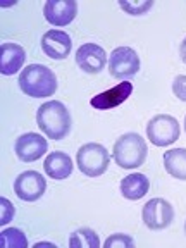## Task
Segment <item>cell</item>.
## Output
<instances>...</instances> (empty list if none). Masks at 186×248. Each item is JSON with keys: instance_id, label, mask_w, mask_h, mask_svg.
<instances>
[{"instance_id": "cell-12", "label": "cell", "mask_w": 186, "mask_h": 248, "mask_svg": "<svg viewBox=\"0 0 186 248\" xmlns=\"http://www.w3.org/2000/svg\"><path fill=\"white\" fill-rule=\"evenodd\" d=\"M45 19L54 26H67L78 14V4L74 0H48L43 5Z\"/></svg>"}, {"instance_id": "cell-19", "label": "cell", "mask_w": 186, "mask_h": 248, "mask_svg": "<svg viewBox=\"0 0 186 248\" xmlns=\"http://www.w3.org/2000/svg\"><path fill=\"white\" fill-rule=\"evenodd\" d=\"M0 245L5 248H26L28 238L21 229L7 228L0 232Z\"/></svg>"}, {"instance_id": "cell-24", "label": "cell", "mask_w": 186, "mask_h": 248, "mask_svg": "<svg viewBox=\"0 0 186 248\" xmlns=\"http://www.w3.org/2000/svg\"><path fill=\"white\" fill-rule=\"evenodd\" d=\"M179 55H181V61L186 64V38L181 42V46H179Z\"/></svg>"}, {"instance_id": "cell-22", "label": "cell", "mask_w": 186, "mask_h": 248, "mask_svg": "<svg viewBox=\"0 0 186 248\" xmlns=\"http://www.w3.org/2000/svg\"><path fill=\"white\" fill-rule=\"evenodd\" d=\"M0 210H2V214H0V224L2 226L9 224L12 221V217H14V205H12V202L7 200L5 197H2L0 198Z\"/></svg>"}, {"instance_id": "cell-9", "label": "cell", "mask_w": 186, "mask_h": 248, "mask_svg": "<svg viewBox=\"0 0 186 248\" xmlns=\"http://www.w3.org/2000/svg\"><path fill=\"white\" fill-rule=\"evenodd\" d=\"M14 150L19 160H23V162H35V160L42 159L43 155L46 154L48 141L42 135L26 133V135H21L19 138L16 140Z\"/></svg>"}, {"instance_id": "cell-25", "label": "cell", "mask_w": 186, "mask_h": 248, "mask_svg": "<svg viewBox=\"0 0 186 248\" xmlns=\"http://www.w3.org/2000/svg\"><path fill=\"white\" fill-rule=\"evenodd\" d=\"M36 247H52V248H54L55 245L54 243H48V241H40V243H36Z\"/></svg>"}, {"instance_id": "cell-21", "label": "cell", "mask_w": 186, "mask_h": 248, "mask_svg": "<svg viewBox=\"0 0 186 248\" xmlns=\"http://www.w3.org/2000/svg\"><path fill=\"white\" fill-rule=\"evenodd\" d=\"M105 248H133L135 247V240H133L129 234H123V232H117L108 236L104 243Z\"/></svg>"}, {"instance_id": "cell-13", "label": "cell", "mask_w": 186, "mask_h": 248, "mask_svg": "<svg viewBox=\"0 0 186 248\" xmlns=\"http://www.w3.org/2000/svg\"><path fill=\"white\" fill-rule=\"evenodd\" d=\"M133 93V83L129 81H123V83H117V86L114 88L107 90V92H102L98 95L90 100L93 108H97V110H110V108L117 107L121 105L123 102L128 100V97H131Z\"/></svg>"}, {"instance_id": "cell-18", "label": "cell", "mask_w": 186, "mask_h": 248, "mask_svg": "<svg viewBox=\"0 0 186 248\" xmlns=\"http://www.w3.org/2000/svg\"><path fill=\"white\" fill-rule=\"evenodd\" d=\"M71 248H98L100 247V238L93 229L81 228L74 231L69 238Z\"/></svg>"}, {"instance_id": "cell-17", "label": "cell", "mask_w": 186, "mask_h": 248, "mask_svg": "<svg viewBox=\"0 0 186 248\" xmlns=\"http://www.w3.org/2000/svg\"><path fill=\"white\" fill-rule=\"evenodd\" d=\"M164 167L174 179L186 181V148H172L164 154Z\"/></svg>"}, {"instance_id": "cell-4", "label": "cell", "mask_w": 186, "mask_h": 248, "mask_svg": "<svg viewBox=\"0 0 186 248\" xmlns=\"http://www.w3.org/2000/svg\"><path fill=\"white\" fill-rule=\"evenodd\" d=\"M110 155L100 143H85L76 154L78 169L88 178H98L107 170Z\"/></svg>"}, {"instance_id": "cell-20", "label": "cell", "mask_w": 186, "mask_h": 248, "mask_svg": "<svg viewBox=\"0 0 186 248\" xmlns=\"http://www.w3.org/2000/svg\"><path fill=\"white\" fill-rule=\"evenodd\" d=\"M121 9H123L126 14H131V16H141L145 14V12H148L152 7H154V2L152 0H147V2H123L121 0L119 2Z\"/></svg>"}, {"instance_id": "cell-26", "label": "cell", "mask_w": 186, "mask_h": 248, "mask_svg": "<svg viewBox=\"0 0 186 248\" xmlns=\"http://www.w3.org/2000/svg\"><path fill=\"white\" fill-rule=\"evenodd\" d=\"M185 133H186V116H185Z\"/></svg>"}, {"instance_id": "cell-23", "label": "cell", "mask_w": 186, "mask_h": 248, "mask_svg": "<svg viewBox=\"0 0 186 248\" xmlns=\"http://www.w3.org/2000/svg\"><path fill=\"white\" fill-rule=\"evenodd\" d=\"M172 93L179 98L181 102H186V76L185 74H179L174 78V83H172Z\"/></svg>"}, {"instance_id": "cell-2", "label": "cell", "mask_w": 186, "mask_h": 248, "mask_svg": "<svg viewBox=\"0 0 186 248\" xmlns=\"http://www.w3.org/2000/svg\"><path fill=\"white\" fill-rule=\"evenodd\" d=\"M19 88L33 98L52 97L57 90V76L43 64H30L21 71Z\"/></svg>"}, {"instance_id": "cell-6", "label": "cell", "mask_w": 186, "mask_h": 248, "mask_svg": "<svg viewBox=\"0 0 186 248\" xmlns=\"http://www.w3.org/2000/svg\"><path fill=\"white\" fill-rule=\"evenodd\" d=\"M143 224L152 231H160L172 224L174 221V209L166 198H152L145 203L141 210Z\"/></svg>"}, {"instance_id": "cell-8", "label": "cell", "mask_w": 186, "mask_h": 248, "mask_svg": "<svg viewBox=\"0 0 186 248\" xmlns=\"http://www.w3.org/2000/svg\"><path fill=\"white\" fill-rule=\"evenodd\" d=\"M46 190V179L36 170H24L14 181V193L24 202H36Z\"/></svg>"}, {"instance_id": "cell-16", "label": "cell", "mask_w": 186, "mask_h": 248, "mask_svg": "<svg viewBox=\"0 0 186 248\" xmlns=\"http://www.w3.org/2000/svg\"><path fill=\"white\" fill-rule=\"evenodd\" d=\"M148 188H150V181L141 172H133V174L123 178V181H121V195L126 200L143 198L148 193Z\"/></svg>"}, {"instance_id": "cell-27", "label": "cell", "mask_w": 186, "mask_h": 248, "mask_svg": "<svg viewBox=\"0 0 186 248\" xmlns=\"http://www.w3.org/2000/svg\"><path fill=\"white\" fill-rule=\"evenodd\" d=\"M185 232H186V222H185Z\"/></svg>"}, {"instance_id": "cell-11", "label": "cell", "mask_w": 186, "mask_h": 248, "mask_svg": "<svg viewBox=\"0 0 186 248\" xmlns=\"http://www.w3.org/2000/svg\"><path fill=\"white\" fill-rule=\"evenodd\" d=\"M42 50L54 61H64L73 50L71 36L62 30H50L42 36Z\"/></svg>"}, {"instance_id": "cell-1", "label": "cell", "mask_w": 186, "mask_h": 248, "mask_svg": "<svg viewBox=\"0 0 186 248\" xmlns=\"http://www.w3.org/2000/svg\"><path fill=\"white\" fill-rule=\"evenodd\" d=\"M36 124L40 131L50 140H62L66 138L71 131V114L67 107L59 100H48L40 105L36 112Z\"/></svg>"}, {"instance_id": "cell-15", "label": "cell", "mask_w": 186, "mask_h": 248, "mask_svg": "<svg viewBox=\"0 0 186 248\" xmlns=\"http://www.w3.org/2000/svg\"><path fill=\"white\" fill-rule=\"evenodd\" d=\"M73 159L66 152H50L48 157L43 162V169H45L46 176L52 179H67L73 174Z\"/></svg>"}, {"instance_id": "cell-5", "label": "cell", "mask_w": 186, "mask_h": 248, "mask_svg": "<svg viewBox=\"0 0 186 248\" xmlns=\"http://www.w3.org/2000/svg\"><path fill=\"white\" fill-rule=\"evenodd\" d=\"M179 123L169 114H159L147 124V138L155 147H169L179 138Z\"/></svg>"}, {"instance_id": "cell-3", "label": "cell", "mask_w": 186, "mask_h": 248, "mask_svg": "<svg viewBox=\"0 0 186 248\" xmlns=\"http://www.w3.org/2000/svg\"><path fill=\"white\" fill-rule=\"evenodd\" d=\"M147 141L138 133H126L114 143V160L123 169H136L147 160Z\"/></svg>"}, {"instance_id": "cell-10", "label": "cell", "mask_w": 186, "mask_h": 248, "mask_svg": "<svg viewBox=\"0 0 186 248\" xmlns=\"http://www.w3.org/2000/svg\"><path fill=\"white\" fill-rule=\"evenodd\" d=\"M76 64L88 74H98L107 64V54L97 43H85L76 50Z\"/></svg>"}, {"instance_id": "cell-7", "label": "cell", "mask_w": 186, "mask_h": 248, "mask_svg": "<svg viewBox=\"0 0 186 248\" xmlns=\"http://www.w3.org/2000/svg\"><path fill=\"white\" fill-rule=\"evenodd\" d=\"M140 71V57L131 46H117L108 57V73L116 79H128Z\"/></svg>"}, {"instance_id": "cell-14", "label": "cell", "mask_w": 186, "mask_h": 248, "mask_svg": "<svg viewBox=\"0 0 186 248\" xmlns=\"http://www.w3.org/2000/svg\"><path fill=\"white\" fill-rule=\"evenodd\" d=\"M26 61V52L17 43H2L0 46V73L4 76H12L23 67Z\"/></svg>"}]
</instances>
